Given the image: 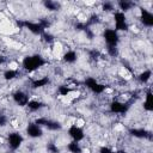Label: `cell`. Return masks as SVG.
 Segmentation results:
<instances>
[{
    "instance_id": "6da1fadb",
    "label": "cell",
    "mask_w": 153,
    "mask_h": 153,
    "mask_svg": "<svg viewBox=\"0 0 153 153\" xmlns=\"http://www.w3.org/2000/svg\"><path fill=\"white\" fill-rule=\"evenodd\" d=\"M45 65H47V60L44 59V56L42 54L33 53L23 57L20 68L26 73H36L39 69H42Z\"/></svg>"
},
{
    "instance_id": "7a4b0ae2",
    "label": "cell",
    "mask_w": 153,
    "mask_h": 153,
    "mask_svg": "<svg viewBox=\"0 0 153 153\" xmlns=\"http://www.w3.org/2000/svg\"><path fill=\"white\" fill-rule=\"evenodd\" d=\"M82 86L88 90L91 93L93 94H97V96H103L105 92H106V88L108 86L102 82L99 79H97L96 76H85L84 80H82Z\"/></svg>"
},
{
    "instance_id": "3957f363",
    "label": "cell",
    "mask_w": 153,
    "mask_h": 153,
    "mask_svg": "<svg viewBox=\"0 0 153 153\" xmlns=\"http://www.w3.org/2000/svg\"><path fill=\"white\" fill-rule=\"evenodd\" d=\"M100 38L105 47H120L121 33H118L112 26H105L100 32Z\"/></svg>"
},
{
    "instance_id": "277c9868",
    "label": "cell",
    "mask_w": 153,
    "mask_h": 153,
    "mask_svg": "<svg viewBox=\"0 0 153 153\" xmlns=\"http://www.w3.org/2000/svg\"><path fill=\"white\" fill-rule=\"evenodd\" d=\"M133 102H122L117 98H112L109 103H108V111L111 115H116V116H124L128 114L130 106H131Z\"/></svg>"
},
{
    "instance_id": "5b68a950",
    "label": "cell",
    "mask_w": 153,
    "mask_h": 153,
    "mask_svg": "<svg viewBox=\"0 0 153 153\" xmlns=\"http://www.w3.org/2000/svg\"><path fill=\"white\" fill-rule=\"evenodd\" d=\"M24 141H25V137L19 130H11L6 135L5 143H6V146L10 151L16 152L23 146Z\"/></svg>"
},
{
    "instance_id": "8992f818",
    "label": "cell",
    "mask_w": 153,
    "mask_h": 153,
    "mask_svg": "<svg viewBox=\"0 0 153 153\" xmlns=\"http://www.w3.org/2000/svg\"><path fill=\"white\" fill-rule=\"evenodd\" d=\"M111 19H112V23H114V29L118 32V33H122V32H128L129 29H130V23L128 20V16L120 12V11H116L115 13L111 14Z\"/></svg>"
},
{
    "instance_id": "52a82bcc",
    "label": "cell",
    "mask_w": 153,
    "mask_h": 153,
    "mask_svg": "<svg viewBox=\"0 0 153 153\" xmlns=\"http://www.w3.org/2000/svg\"><path fill=\"white\" fill-rule=\"evenodd\" d=\"M67 135L71 139V141L82 142L86 137V131L80 124L73 123V124H69V127L67 128Z\"/></svg>"
},
{
    "instance_id": "ba28073f",
    "label": "cell",
    "mask_w": 153,
    "mask_h": 153,
    "mask_svg": "<svg viewBox=\"0 0 153 153\" xmlns=\"http://www.w3.org/2000/svg\"><path fill=\"white\" fill-rule=\"evenodd\" d=\"M11 99L12 102L19 106V108H25L26 104L29 103V100L31 99V96L29 94V92H26L23 88H17L11 93Z\"/></svg>"
},
{
    "instance_id": "9c48e42d",
    "label": "cell",
    "mask_w": 153,
    "mask_h": 153,
    "mask_svg": "<svg viewBox=\"0 0 153 153\" xmlns=\"http://www.w3.org/2000/svg\"><path fill=\"white\" fill-rule=\"evenodd\" d=\"M128 135L136 140H148L152 141V131L143 127H131L128 129Z\"/></svg>"
},
{
    "instance_id": "30bf717a",
    "label": "cell",
    "mask_w": 153,
    "mask_h": 153,
    "mask_svg": "<svg viewBox=\"0 0 153 153\" xmlns=\"http://www.w3.org/2000/svg\"><path fill=\"white\" fill-rule=\"evenodd\" d=\"M25 134L27 137L36 140V139H41L44 136V129L39 124H37L36 122L32 121L25 126Z\"/></svg>"
},
{
    "instance_id": "8fae6325",
    "label": "cell",
    "mask_w": 153,
    "mask_h": 153,
    "mask_svg": "<svg viewBox=\"0 0 153 153\" xmlns=\"http://www.w3.org/2000/svg\"><path fill=\"white\" fill-rule=\"evenodd\" d=\"M137 20L143 27L151 29L153 26V13L148 8H140L137 13Z\"/></svg>"
},
{
    "instance_id": "7c38bea8",
    "label": "cell",
    "mask_w": 153,
    "mask_h": 153,
    "mask_svg": "<svg viewBox=\"0 0 153 153\" xmlns=\"http://www.w3.org/2000/svg\"><path fill=\"white\" fill-rule=\"evenodd\" d=\"M51 79L48 75H39V76H33L30 81V88L31 90H39V88H45L50 85Z\"/></svg>"
},
{
    "instance_id": "4fadbf2b",
    "label": "cell",
    "mask_w": 153,
    "mask_h": 153,
    "mask_svg": "<svg viewBox=\"0 0 153 153\" xmlns=\"http://www.w3.org/2000/svg\"><path fill=\"white\" fill-rule=\"evenodd\" d=\"M78 60H79V54H78V51L75 49H71V48L68 49L67 48L61 54V61L67 66H72V65L76 63Z\"/></svg>"
},
{
    "instance_id": "5bb4252c",
    "label": "cell",
    "mask_w": 153,
    "mask_h": 153,
    "mask_svg": "<svg viewBox=\"0 0 153 153\" xmlns=\"http://www.w3.org/2000/svg\"><path fill=\"white\" fill-rule=\"evenodd\" d=\"M26 110L27 112L30 114H36V112H39L41 110H43L45 108V103L41 99H37V98H31L29 100V103L26 104Z\"/></svg>"
},
{
    "instance_id": "9a60e30c",
    "label": "cell",
    "mask_w": 153,
    "mask_h": 153,
    "mask_svg": "<svg viewBox=\"0 0 153 153\" xmlns=\"http://www.w3.org/2000/svg\"><path fill=\"white\" fill-rule=\"evenodd\" d=\"M19 75H20L19 68H11V67L4 69L1 73V76L6 82H11V81L17 80L19 78Z\"/></svg>"
},
{
    "instance_id": "2e32d148",
    "label": "cell",
    "mask_w": 153,
    "mask_h": 153,
    "mask_svg": "<svg viewBox=\"0 0 153 153\" xmlns=\"http://www.w3.org/2000/svg\"><path fill=\"white\" fill-rule=\"evenodd\" d=\"M143 111L147 114H151L153 110V94L151 88H147L146 92H143V102H142Z\"/></svg>"
},
{
    "instance_id": "e0dca14e",
    "label": "cell",
    "mask_w": 153,
    "mask_h": 153,
    "mask_svg": "<svg viewBox=\"0 0 153 153\" xmlns=\"http://www.w3.org/2000/svg\"><path fill=\"white\" fill-rule=\"evenodd\" d=\"M115 4H116V8H117L116 11H120V12H122L124 14H127L128 12H131L136 7L135 2L128 1V0H120V1H117Z\"/></svg>"
},
{
    "instance_id": "ac0fdd59",
    "label": "cell",
    "mask_w": 153,
    "mask_h": 153,
    "mask_svg": "<svg viewBox=\"0 0 153 153\" xmlns=\"http://www.w3.org/2000/svg\"><path fill=\"white\" fill-rule=\"evenodd\" d=\"M152 79V69L151 68H143L137 75H136V80L139 84L141 85H147Z\"/></svg>"
},
{
    "instance_id": "d6986e66",
    "label": "cell",
    "mask_w": 153,
    "mask_h": 153,
    "mask_svg": "<svg viewBox=\"0 0 153 153\" xmlns=\"http://www.w3.org/2000/svg\"><path fill=\"white\" fill-rule=\"evenodd\" d=\"M42 6L48 12H57V11L61 10V2L54 1V0H45V1L42 2Z\"/></svg>"
},
{
    "instance_id": "ffe728a7",
    "label": "cell",
    "mask_w": 153,
    "mask_h": 153,
    "mask_svg": "<svg viewBox=\"0 0 153 153\" xmlns=\"http://www.w3.org/2000/svg\"><path fill=\"white\" fill-rule=\"evenodd\" d=\"M66 151L68 153H84V147H82L81 142L69 141L66 145Z\"/></svg>"
},
{
    "instance_id": "44dd1931",
    "label": "cell",
    "mask_w": 153,
    "mask_h": 153,
    "mask_svg": "<svg viewBox=\"0 0 153 153\" xmlns=\"http://www.w3.org/2000/svg\"><path fill=\"white\" fill-rule=\"evenodd\" d=\"M100 11L105 14H112L116 12V4L111 1H104L100 4Z\"/></svg>"
},
{
    "instance_id": "7402d4cb",
    "label": "cell",
    "mask_w": 153,
    "mask_h": 153,
    "mask_svg": "<svg viewBox=\"0 0 153 153\" xmlns=\"http://www.w3.org/2000/svg\"><path fill=\"white\" fill-rule=\"evenodd\" d=\"M39 37H41V41H42L44 44H47V45H53V44L56 42L55 36H54L51 32H49V31H44Z\"/></svg>"
},
{
    "instance_id": "603a6c76",
    "label": "cell",
    "mask_w": 153,
    "mask_h": 153,
    "mask_svg": "<svg viewBox=\"0 0 153 153\" xmlns=\"http://www.w3.org/2000/svg\"><path fill=\"white\" fill-rule=\"evenodd\" d=\"M56 92H57V94L61 96V97H68V96L71 94L72 90L69 88V86H68L66 82H63V84H60V85L56 86Z\"/></svg>"
},
{
    "instance_id": "cb8c5ba5",
    "label": "cell",
    "mask_w": 153,
    "mask_h": 153,
    "mask_svg": "<svg viewBox=\"0 0 153 153\" xmlns=\"http://www.w3.org/2000/svg\"><path fill=\"white\" fill-rule=\"evenodd\" d=\"M45 148H47V152L48 153H61L60 147L57 146L56 142H48Z\"/></svg>"
},
{
    "instance_id": "d4e9b609",
    "label": "cell",
    "mask_w": 153,
    "mask_h": 153,
    "mask_svg": "<svg viewBox=\"0 0 153 153\" xmlns=\"http://www.w3.org/2000/svg\"><path fill=\"white\" fill-rule=\"evenodd\" d=\"M8 122H10L8 116H7L6 114H4V112H0V128H5V127H7Z\"/></svg>"
},
{
    "instance_id": "484cf974",
    "label": "cell",
    "mask_w": 153,
    "mask_h": 153,
    "mask_svg": "<svg viewBox=\"0 0 153 153\" xmlns=\"http://www.w3.org/2000/svg\"><path fill=\"white\" fill-rule=\"evenodd\" d=\"M97 153H115V151H114L111 147L103 145V146H100V147L98 148V152H97Z\"/></svg>"
}]
</instances>
